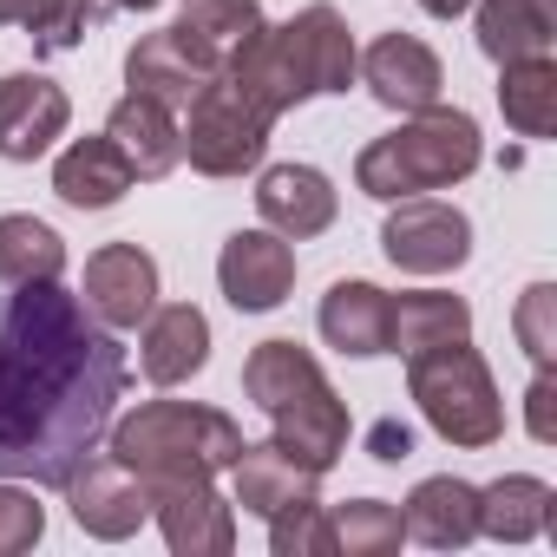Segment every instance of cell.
<instances>
[{
    "label": "cell",
    "instance_id": "1",
    "mask_svg": "<svg viewBox=\"0 0 557 557\" xmlns=\"http://www.w3.org/2000/svg\"><path fill=\"white\" fill-rule=\"evenodd\" d=\"M125 348L60 283H14L0 302V479L66 485L125 400Z\"/></svg>",
    "mask_w": 557,
    "mask_h": 557
},
{
    "label": "cell",
    "instance_id": "2",
    "mask_svg": "<svg viewBox=\"0 0 557 557\" xmlns=\"http://www.w3.org/2000/svg\"><path fill=\"white\" fill-rule=\"evenodd\" d=\"M355 34L348 21L329 8V0H315V8H302L296 21L283 27H262L243 60L230 66V79L243 86V99L269 119L296 112L302 99H322V92H348L355 86Z\"/></svg>",
    "mask_w": 557,
    "mask_h": 557
},
{
    "label": "cell",
    "instance_id": "3",
    "mask_svg": "<svg viewBox=\"0 0 557 557\" xmlns=\"http://www.w3.org/2000/svg\"><path fill=\"white\" fill-rule=\"evenodd\" d=\"M112 459L145 479V485H171V479H216L236 466V453L249 446L243 426L216 407H190V400H145L138 413L112 420Z\"/></svg>",
    "mask_w": 557,
    "mask_h": 557
},
{
    "label": "cell",
    "instance_id": "4",
    "mask_svg": "<svg viewBox=\"0 0 557 557\" xmlns=\"http://www.w3.org/2000/svg\"><path fill=\"white\" fill-rule=\"evenodd\" d=\"M479 158H485L479 119L459 112V106H426V112H407L400 132L374 138L355 158V184L374 203H400V197H426V190L466 184L479 171Z\"/></svg>",
    "mask_w": 557,
    "mask_h": 557
},
{
    "label": "cell",
    "instance_id": "5",
    "mask_svg": "<svg viewBox=\"0 0 557 557\" xmlns=\"http://www.w3.org/2000/svg\"><path fill=\"white\" fill-rule=\"evenodd\" d=\"M407 394H413L420 420L459 453H485L505 440V400L492 387V368L466 342H440L426 355H407Z\"/></svg>",
    "mask_w": 557,
    "mask_h": 557
},
{
    "label": "cell",
    "instance_id": "6",
    "mask_svg": "<svg viewBox=\"0 0 557 557\" xmlns=\"http://www.w3.org/2000/svg\"><path fill=\"white\" fill-rule=\"evenodd\" d=\"M184 112H190V119L177 125V145H184L190 171H203V177H243V171L262 164V151H269V125H275V119L256 112L230 73H216Z\"/></svg>",
    "mask_w": 557,
    "mask_h": 557
},
{
    "label": "cell",
    "instance_id": "7",
    "mask_svg": "<svg viewBox=\"0 0 557 557\" xmlns=\"http://www.w3.org/2000/svg\"><path fill=\"white\" fill-rule=\"evenodd\" d=\"M381 249L394 269L407 275H453L466 269L472 256V223L459 203H440V197H400L394 216L381 223Z\"/></svg>",
    "mask_w": 557,
    "mask_h": 557
},
{
    "label": "cell",
    "instance_id": "8",
    "mask_svg": "<svg viewBox=\"0 0 557 557\" xmlns=\"http://www.w3.org/2000/svg\"><path fill=\"white\" fill-rule=\"evenodd\" d=\"M216 289L243 315L283 309L289 289H296V249H289V236H275V230H236L223 243V256H216Z\"/></svg>",
    "mask_w": 557,
    "mask_h": 557
},
{
    "label": "cell",
    "instance_id": "9",
    "mask_svg": "<svg viewBox=\"0 0 557 557\" xmlns=\"http://www.w3.org/2000/svg\"><path fill=\"white\" fill-rule=\"evenodd\" d=\"M60 492H66V505H73V524H79L86 537H106V544H125V537L151 518L145 479H132L112 453H92Z\"/></svg>",
    "mask_w": 557,
    "mask_h": 557
},
{
    "label": "cell",
    "instance_id": "10",
    "mask_svg": "<svg viewBox=\"0 0 557 557\" xmlns=\"http://www.w3.org/2000/svg\"><path fill=\"white\" fill-rule=\"evenodd\" d=\"M79 302H86L92 322L112 329V335L138 329V322L158 309V262H151L138 243H106V249H92V256H86V289H79Z\"/></svg>",
    "mask_w": 557,
    "mask_h": 557
},
{
    "label": "cell",
    "instance_id": "11",
    "mask_svg": "<svg viewBox=\"0 0 557 557\" xmlns=\"http://www.w3.org/2000/svg\"><path fill=\"white\" fill-rule=\"evenodd\" d=\"M145 492H151V518L177 557H230L236 550V511L216 498V479H171V485H145Z\"/></svg>",
    "mask_w": 557,
    "mask_h": 557
},
{
    "label": "cell",
    "instance_id": "12",
    "mask_svg": "<svg viewBox=\"0 0 557 557\" xmlns=\"http://www.w3.org/2000/svg\"><path fill=\"white\" fill-rule=\"evenodd\" d=\"M73 125V99L40 79V73H8L0 79V158L8 164H34L53 151V138H66Z\"/></svg>",
    "mask_w": 557,
    "mask_h": 557
},
{
    "label": "cell",
    "instance_id": "13",
    "mask_svg": "<svg viewBox=\"0 0 557 557\" xmlns=\"http://www.w3.org/2000/svg\"><path fill=\"white\" fill-rule=\"evenodd\" d=\"M355 73L368 79V92H374L387 112H426V106H440V86H446L440 53H433L426 40H413V34H381V40L355 60Z\"/></svg>",
    "mask_w": 557,
    "mask_h": 557
},
{
    "label": "cell",
    "instance_id": "14",
    "mask_svg": "<svg viewBox=\"0 0 557 557\" xmlns=\"http://www.w3.org/2000/svg\"><path fill=\"white\" fill-rule=\"evenodd\" d=\"M335 210H342V197H335V184H329L315 164H269L262 184H256V216H262V230L289 236V243L322 236V230L335 223Z\"/></svg>",
    "mask_w": 557,
    "mask_h": 557
},
{
    "label": "cell",
    "instance_id": "15",
    "mask_svg": "<svg viewBox=\"0 0 557 557\" xmlns=\"http://www.w3.org/2000/svg\"><path fill=\"white\" fill-rule=\"evenodd\" d=\"M262 27H269V21H262L256 0H184L171 40L216 79V73H230V66L243 60V47H249Z\"/></svg>",
    "mask_w": 557,
    "mask_h": 557
},
{
    "label": "cell",
    "instance_id": "16",
    "mask_svg": "<svg viewBox=\"0 0 557 557\" xmlns=\"http://www.w3.org/2000/svg\"><path fill=\"white\" fill-rule=\"evenodd\" d=\"M138 329H145L138 335V368H145L151 387H184L190 374H203V361H210V322H203V309L164 302Z\"/></svg>",
    "mask_w": 557,
    "mask_h": 557
},
{
    "label": "cell",
    "instance_id": "17",
    "mask_svg": "<svg viewBox=\"0 0 557 557\" xmlns=\"http://www.w3.org/2000/svg\"><path fill=\"white\" fill-rule=\"evenodd\" d=\"M269 420H275V446H283L296 466H309L315 479L348 453V407H342V394L329 381L309 387V394H296L289 407H275Z\"/></svg>",
    "mask_w": 557,
    "mask_h": 557
},
{
    "label": "cell",
    "instance_id": "18",
    "mask_svg": "<svg viewBox=\"0 0 557 557\" xmlns=\"http://www.w3.org/2000/svg\"><path fill=\"white\" fill-rule=\"evenodd\" d=\"M106 138L125 151V164H132V177H138V184L171 177V171H177V158H184V145H177V112H171V106H158V99H145V92H125V99L112 106Z\"/></svg>",
    "mask_w": 557,
    "mask_h": 557
},
{
    "label": "cell",
    "instance_id": "19",
    "mask_svg": "<svg viewBox=\"0 0 557 557\" xmlns=\"http://www.w3.org/2000/svg\"><path fill=\"white\" fill-rule=\"evenodd\" d=\"M400 524H407V537H420L426 550H459V544L479 537V485H466V479H453V472L420 479L413 498H407V511H400Z\"/></svg>",
    "mask_w": 557,
    "mask_h": 557
},
{
    "label": "cell",
    "instance_id": "20",
    "mask_svg": "<svg viewBox=\"0 0 557 557\" xmlns=\"http://www.w3.org/2000/svg\"><path fill=\"white\" fill-rule=\"evenodd\" d=\"M440 342H472V309L466 296L446 289H407L387 296V355H426Z\"/></svg>",
    "mask_w": 557,
    "mask_h": 557
},
{
    "label": "cell",
    "instance_id": "21",
    "mask_svg": "<svg viewBox=\"0 0 557 557\" xmlns=\"http://www.w3.org/2000/svg\"><path fill=\"white\" fill-rule=\"evenodd\" d=\"M132 184H138V177H132L125 151H119L106 132L66 145L60 164H53V190H60V203H73V210H112Z\"/></svg>",
    "mask_w": 557,
    "mask_h": 557
},
{
    "label": "cell",
    "instance_id": "22",
    "mask_svg": "<svg viewBox=\"0 0 557 557\" xmlns=\"http://www.w3.org/2000/svg\"><path fill=\"white\" fill-rule=\"evenodd\" d=\"M315 329H322V342L335 355H355V361L387 355V289H374V283H335L322 296Z\"/></svg>",
    "mask_w": 557,
    "mask_h": 557
},
{
    "label": "cell",
    "instance_id": "23",
    "mask_svg": "<svg viewBox=\"0 0 557 557\" xmlns=\"http://www.w3.org/2000/svg\"><path fill=\"white\" fill-rule=\"evenodd\" d=\"M557 40V0H479V53L492 66L537 60Z\"/></svg>",
    "mask_w": 557,
    "mask_h": 557
},
{
    "label": "cell",
    "instance_id": "24",
    "mask_svg": "<svg viewBox=\"0 0 557 557\" xmlns=\"http://www.w3.org/2000/svg\"><path fill=\"white\" fill-rule=\"evenodd\" d=\"M230 479H236V505L249 518H275V511L296 505V498H315V472L296 466L275 440L269 446H243L236 466H230Z\"/></svg>",
    "mask_w": 557,
    "mask_h": 557
},
{
    "label": "cell",
    "instance_id": "25",
    "mask_svg": "<svg viewBox=\"0 0 557 557\" xmlns=\"http://www.w3.org/2000/svg\"><path fill=\"white\" fill-rule=\"evenodd\" d=\"M125 86L132 92H145V99H158V106H171V112H184L203 86H210V73L171 40V27L164 34H145L132 53H125Z\"/></svg>",
    "mask_w": 557,
    "mask_h": 557
},
{
    "label": "cell",
    "instance_id": "26",
    "mask_svg": "<svg viewBox=\"0 0 557 557\" xmlns=\"http://www.w3.org/2000/svg\"><path fill=\"white\" fill-rule=\"evenodd\" d=\"M550 505H557V492H550L544 479H531V472H505V479H492V485L479 492V537L531 544V537H544Z\"/></svg>",
    "mask_w": 557,
    "mask_h": 557
},
{
    "label": "cell",
    "instance_id": "27",
    "mask_svg": "<svg viewBox=\"0 0 557 557\" xmlns=\"http://www.w3.org/2000/svg\"><path fill=\"white\" fill-rule=\"evenodd\" d=\"M329 374H322V361L302 348V342H262L249 361H243V394L262 407V413H275V407H289L296 394H309V387H322Z\"/></svg>",
    "mask_w": 557,
    "mask_h": 557
},
{
    "label": "cell",
    "instance_id": "28",
    "mask_svg": "<svg viewBox=\"0 0 557 557\" xmlns=\"http://www.w3.org/2000/svg\"><path fill=\"white\" fill-rule=\"evenodd\" d=\"M66 275V243L53 223L14 210V216H0V283H60Z\"/></svg>",
    "mask_w": 557,
    "mask_h": 557
},
{
    "label": "cell",
    "instance_id": "29",
    "mask_svg": "<svg viewBox=\"0 0 557 557\" xmlns=\"http://www.w3.org/2000/svg\"><path fill=\"white\" fill-rule=\"evenodd\" d=\"M498 106H505V125H511L518 138H550V119H557V60H550V53H537V60H505Z\"/></svg>",
    "mask_w": 557,
    "mask_h": 557
},
{
    "label": "cell",
    "instance_id": "30",
    "mask_svg": "<svg viewBox=\"0 0 557 557\" xmlns=\"http://www.w3.org/2000/svg\"><path fill=\"white\" fill-rule=\"evenodd\" d=\"M329 531H335V557H394L407 537L387 498H348L342 511H329Z\"/></svg>",
    "mask_w": 557,
    "mask_h": 557
},
{
    "label": "cell",
    "instance_id": "31",
    "mask_svg": "<svg viewBox=\"0 0 557 557\" xmlns=\"http://www.w3.org/2000/svg\"><path fill=\"white\" fill-rule=\"evenodd\" d=\"M99 21H106V0H34L27 40H34V53H73V47H86V34Z\"/></svg>",
    "mask_w": 557,
    "mask_h": 557
},
{
    "label": "cell",
    "instance_id": "32",
    "mask_svg": "<svg viewBox=\"0 0 557 557\" xmlns=\"http://www.w3.org/2000/svg\"><path fill=\"white\" fill-rule=\"evenodd\" d=\"M269 550L275 557H335V531H329V511L315 498H296L269 518Z\"/></svg>",
    "mask_w": 557,
    "mask_h": 557
},
{
    "label": "cell",
    "instance_id": "33",
    "mask_svg": "<svg viewBox=\"0 0 557 557\" xmlns=\"http://www.w3.org/2000/svg\"><path fill=\"white\" fill-rule=\"evenodd\" d=\"M557 289L550 283H531L524 296H518V315H511V329H518V348L537 361V368H550L557 361Z\"/></svg>",
    "mask_w": 557,
    "mask_h": 557
},
{
    "label": "cell",
    "instance_id": "34",
    "mask_svg": "<svg viewBox=\"0 0 557 557\" xmlns=\"http://www.w3.org/2000/svg\"><path fill=\"white\" fill-rule=\"evenodd\" d=\"M40 537H47V505L21 479H8V485H0V557H21Z\"/></svg>",
    "mask_w": 557,
    "mask_h": 557
},
{
    "label": "cell",
    "instance_id": "35",
    "mask_svg": "<svg viewBox=\"0 0 557 557\" xmlns=\"http://www.w3.org/2000/svg\"><path fill=\"white\" fill-rule=\"evenodd\" d=\"M524 426H531L537 446L557 440V381H550V368H537V381H531V394H524Z\"/></svg>",
    "mask_w": 557,
    "mask_h": 557
},
{
    "label": "cell",
    "instance_id": "36",
    "mask_svg": "<svg viewBox=\"0 0 557 557\" xmlns=\"http://www.w3.org/2000/svg\"><path fill=\"white\" fill-rule=\"evenodd\" d=\"M368 446H374V459H387V466H400V459L413 453V433H407V420H374V433H368Z\"/></svg>",
    "mask_w": 557,
    "mask_h": 557
},
{
    "label": "cell",
    "instance_id": "37",
    "mask_svg": "<svg viewBox=\"0 0 557 557\" xmlns=\"http://www.w3.org/2000/svg\"><path fill=\"white\" fill-rule=\"evenodd\" d=\"M34 14V0H0V27H27Z\"/></svg>",
    "mask_w": 557,
    "mask_h": 557
},
{
    "label": "cell",
    "instance_id": "38",
    "mask_svg": "<svg viewBox=\"0 0 557 557\" xmlns=\"http://www.w3.org/2000/svg\"><path fill=\"white\" fill-rule=\"evenodd\" d=\"M420 8H426V14H433V21H459V14H466V8H472V0H420Z\"/></svg>",
    "mask_w": 557,
    "mask_h": 557
},
{
    "label": "cell",
    "instance_id": "39",
    "mask_svg": "<svg viewBox=\"0 0 557 557\" xmlns=\"http://www.w3.org/2000/svg\"><path fill=\"white\" fill-rule=\"evenodd\" d=\"M106 8H132V14H151V8H164V0H106Z\"/></svg>",
    "mask_w": 557,
    "mask_h": 557
}]
</instances>
